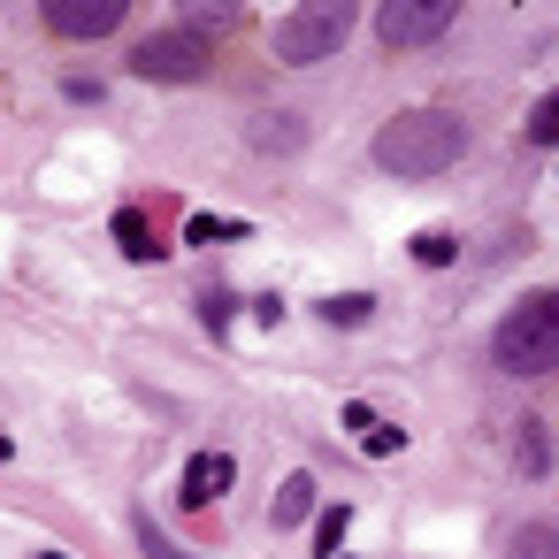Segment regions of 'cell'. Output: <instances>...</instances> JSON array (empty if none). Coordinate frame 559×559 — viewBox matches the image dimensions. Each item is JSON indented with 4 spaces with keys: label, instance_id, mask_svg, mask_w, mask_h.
Segmentation results:
<instances>
[{
    "label": "cell",
    "instance_id": "ac0fdd59",
    "mask_svg": "<svg viewBox=\"0 0 559 559\" xmlns=\"http://www.w3.org/2000/svg\"><path fill=\"white\" fill-rule=\"evenodd\" d=\"M528 139H536V146H559V93H551V100H536V116H528Z\"/></svg>",
    "mask_w": 559,
    "mask_h": 559
},
{
    "label": "cell",
    "instance_id": "d6986e66",
    "mask_svg": "<svg viewBox=\"0 0 559 559\" xmlns=\"http://www.w3.org/2000/svg\"><path fill=\"white\" fill-rule=\"evenodd\" d=\"M521 475H544V429L521 421Z\"/></svg>",
    "mask_w": 559,
    "mask_h": 559
},
{
    "label": "cell",
    "instance_id": "3957f363",
    "mask_svg": "<svg viewBox=\"0 0 559 559\" xmlns=\"http://www.w3.org/2000/svg\"><path fill=\"white\" fill-rule=\"evenodd\" d=\"M353 16H360V0H292V16L276 24V62L307 70V62L337 55L345 32H353Z\"/></svg>",
    "mask_w": 559,
    "mask_h": 559
},
{
    "label": "cell",
    "instance_id": "9a60e30c",
    "mask_svg": "<svg viewBox=\"0 0 559 559\" xmlns=\"http://www.w3.org/2000/svg\"><path fill=\"white\" fill-rule=\"evenodd\" d=\"M345 528H353V506H330V513L314 521V551H337V544H345Z\"/></svg>",
    "mask_w": 559,
    "mask_h": 559
},
{
    "label": "cell",
    "instance_id": "ba28073f",
    "mask_svg": "<svg viewBox=\"0 0 559 559\" xmlns=\"http://www.w3.org/2000/svg\"><path fill=\"white\" fill-rule=\"evenodd\" d=\"M116 246H123L131 261H162V238H154V215H146V207H123V215H116Z\"/></svg>",
    "mask_w": 559,
    "mask_h": 559
},
{
    "label": "cell",
    "instance_id": "277c9868",
    "mask_svg": "<svg viewBox=\"0 0 559 559\" xmlns=\"http://www.w3.org/2000/svg\"><path fill=\"white\" fill-rule=\"evenodd\" d=\"M467 0H376V39L391 55H414V47H437L452 32V16Z\"/></svg>",
    "mask_w": 559,
    "mask_h": 559
},
{
    "label": "cell",
    "instance_id": "5b68a950",
    "mask_svg": "<svg viewBox=\"0 0 559 559\" xmlns=\"http://www.w3.org/2000/svg\"><path fill=\"white\" fill-rule=\"evenodd\" d=\"M131 78H146V85H192V78H207V39L200 32H154V39L131 47Z\"/></svg>",
    "mask_w": 559,
    "mask_h": 559
},
{
    "label": "cell",
    "instance_id": "52a82bcc",
    "mask_svg": "<svg viewBox=\"0 0 559 559\" xmlns=\"http://www.w3.org/2000/svg\"><path fill=\"white\" fill-rule=\"evenodd\" d=\"M230 475H238V467H230V452H200V460L185 467L177 498H185V506H207V498H223V490H230Z\"/></svg>",
    "mask_w": 559,
    "mask_h": 559
},
{
    "label": "cell",
    "instance_id": "8fae6325",
    "mask_svg": "<svg viewBox=\"0 0 559 559\" xmlns=\"http://www.w3.org/2000/svg\"><path fill=\"white\" fill-rule=\"evenodd\" d=\"M314 513V475L299 467V475H284V490H276V528H299Z\"/></svg>",
    "mask_w": 559,
    "mask_h": 559
},
{
    "label": "cell",
    "instance_id": "2e32d148",
    "mask_svg": "<svg viewBox=\"0 0 559 559\" xmlns=\"http://www.w3.org/2000/svg\"><path fill=\"white\" fill-rule=\"evenodd\" d=\"M513 559H559V528H521L513 536Z\"/></svg>",
    "mask_w": 559,
    "mask_h": 559
},
{
    "label": "cell",
    "instance_id": "5bb4252c",
    "mask_svg": "<svg viewBox=\"0 0 559 559\" xmlns=\"http://www.w3.org/2000/svg\"><path fill=\"white\" fill-rule=\"evenodd\" d=\"M360 452H368V460H399V452H406V429H391V421H376V429L360 437Z\"/></svg>",
    "mask_w": 559,
    "mask_h": 559
},
{
    "label": "cell",
    "instance_id": "4fadbf2b",
    "mask_svg": "<svg viewBox=\"0 0 559 559\" xmlns=\"http://www.w3.org/2000/svg\"><path fill=\"white\" fill-rule=\"evenodd\" d=\"M406 253H414V261H421V269H444V261H452V253H460V238H452V230H421V238H414V246H406Z\"/></svg>",
    "mask_w": 559,
    "mask_h": 559
},
{
    "label": "cell",
    "instance_id": "9c48e42d",
    "mask_svg": "<svg viewBox=\"0 0 559 559\" xmlns=\"http://www.w3.org/2000/svg\"><path fill=\"white\" fill-rule=\"evenodd\" d=\"M314 322H330V330H360V322H376V299H368V292H337V299H314Z\"/></svg>",
    "mask_w": 559,
    "mask_h": 559
},
{
    "label": "cell",
    "instance_id": "44dd1931",
    "mask_svg": "<svg viewBox=\"0 0 559 559\" xmlns=\"http://www.w3.org/2000/svg\"><path fill=\"white\" fill-rule=\"evenodd\" d=\"M9 452H16V444H9V437H0V460H9Z\"/></svg>",
    "mask_w": 559,
    "mask_h": 559
},
{
    "label": "cell",
    "instance_id": "e0dca14e",
    "mask_svg": "<svg viewBox=\"0 0 559 559\" xmlns=\"http://www.w3.org/2000/svg\"><path fill=\"white\" fill-rule=\"evenodd\" d=\"M246 238V223H215V215H192V246H230Z\"/></svg>",
    "mask_w": 559,
    "mask_h": 559
},
{
    "label": "cell",
    "instance_id": "ffe728a7",
    "mask_svg": "<svg viewBox=\"0 0 559 559\" xmlns=\"http://www.w3.org/2000/svg\"><path fill=\"white\" fill-rule=\"evenodd\" d=\"M292 131H299L292 116H269V123H261V146H292Z\"/></svg>",
    "mask_w": 559,
    "mask_h": 559
},
{
    "label": "cell",
    "instance_id": "8992f818",
    "mask_svg": "<svg viewBox=\"0 0 559 559\" xmlns=\"http://www.w3.org/2000/svg\"><path fill=\"white\" fill-rule=\"evenodd\" d=\"M39 16L55 39H108L131 16V0H39Z\"/></svg>",
    "mask_w": 559,
    "mask_h": 559
},
{
    "label": "cell",
    "instance_id": "7402d4cb",
    "mask_svg": "<svg viewBox=\"0 0 559 559\" xmlns=\"http://www.w3.org/2000/svg\"><path fill=\"white\" fill-rule=\"evenodd\" d=\"M39 559H62V551H39Z\"/></svg>",
    "mask_w": 559,
    "mask_h": 559
},
{
    "label": "cell",
    "instance_id": "7c38bea8",
    "mask_svg": "<svg viewBox=\"0 0 559 559\" xmlns=\"http://www.w3.org/2000/svg\"><path fill=\"white\" fill-rule=\"evenodd\" d=\"M131 536H139V551H146V559H192L185 544H169V536H162V521H154V513H131Z\"/></svg>",
    "mask_w": 559,
    "mask_h": 559
},
{
    "label": "cell",
    "instance_id": "6da1fadb",
    "mask_svg": "<svg viewBox=\"0 0 559 559\" xmlns=\"http://www.w3.org/2000/svg\"><path fill=\"white\" fill-rule=\"evenodd\" d=\"M460 154H467V123H460L452 108H399V116L376 131V169H383V177H406V185L452 169Z\"/></svg>",
    "mask_w": 559,
    "mask_h": 559
},
{
    "label": "cell",
    "instance_id": "7a4b0ae2",
    "mask_svg": "<svg viewBox=\"0 0 559 559\" xmlns=\"http://www.w3.org/2000/svg\"><path fill=\"white\" fill-rule=\"evenodd\" d=\"M490 353H498L506 376H551V368H559V292H528V299L498 322Z\"/></svg>",
    "mask_w": 559,
    "mask_h": 559
},
{
    "label": "cell",
    "instance_id": "30bf717a",
    "mask_svg": "<svg viewBox=\"0 0 559 559\" xmlns=\"http://www.w3.org/2000/svg\"><path fill=\"white\" fill-rule=\"evenodd\" d=\"M238 9H246V0H177L185 32H230V24H238Z\"/></svg>",
    "mask_w": 559,
    "mask_h": 559
}]
</instances>
